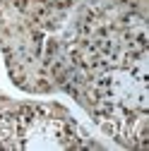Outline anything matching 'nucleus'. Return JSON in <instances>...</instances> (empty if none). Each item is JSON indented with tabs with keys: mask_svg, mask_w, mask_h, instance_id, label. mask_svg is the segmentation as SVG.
Listing matches in <instances>:
<instances>
[{
	"mask_svg": "<svg viewBox=\"0 0 149 151\" xmlns=\"http://www.w3.org/2000/svg\"><path fill=\"white\" fill-rule=\"evenodd\" d=\"M101 149L60 106H17L0 115V149Z\"/></svg>",
	"mask_w": 149,
	"mask_h": 151,
	"instance_id": "obj_1",
	"label": "nucleus"
}]
</instances>
